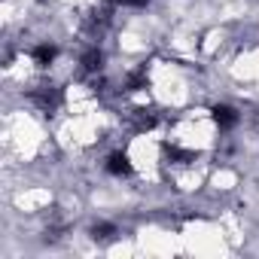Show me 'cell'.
<instances>
[{
	"label": "cell",
	"mask_w": 259,
	"mask_h": 259,
	"mask_svg": "<svg viewBox=\"0 0 259 259\" xmlns=\"http://www.w3.org/2000/svg\"><path fill=\"white\" fill-rule=\"evenodd\" d=\"M31 98H34V104H40L46 113H49V110H55V107H58V101H61V95H58L52 85H40Z\"/></svg>",
	"instance_id": "cell-1"
},
{
	"label": "cell",
	"mask_w": 259,
	"mask_h": 259,
	"mask_svg": "<svg viewBox=\"0 0 259 259\" xmlns=\"http://www.w3.org/2000/svg\"><path fill=\"white\" fill-rule=\"evenodd\" d=\"M107 171L113 177H128V174H132V159H128L125 153H113L107 159Z\"/></svg>",
	"instance_id": "cell-2"
},
{
	"label": "cell",
	"mask_w": 259,
	"mask_h": 259,
	"mask_svg": "<svg viewBox=\"0 0 259 259\" xmlns=\"http://www.w3.org/2000/svg\"><path fill=\"white\" fill-rule=\"evenodd\" d=\"M210 113H213V122H217L220 128H235V122H238V113H235L229 104H217Z\"/></svg>",
	"instance_id": "cell-3"
},
{
	"label": "cell",
	"mask_w": 259,
	"mask_h": 259,
	"mask_svg": "<svg viewBox=\"0 0 259 259\" xmlns=\"http://www.w3.org/2000/svg\"><path fill=\"white\" fill-rule=\"evenodd\" d=\"M92 238H95V241H101V244H113V241H116V226L101 223V226H95V229H92Z\"/></svg>",
	"instance_id": "cell-4"
},
{
	"label": "cell",
	"mask_w": 259,
	"mask_h": 259,
	"mask_svg": "<svg viewBox=\"0 0 259 259\" xmlns=\"http://www.w3.org/2000/svg\"><path fill=\"white\" fill-rule=\"evenodd\" d=\"M55 55H58L55 46H37V49H34V61H37L40 67H49V64L55 61Z\"/></svg>",
	"instance_id": "cell-5"
},
{
	"label": "cell",
	"mask_w": 259,
	"mask_h": 259,
	"mask_svg": "<svg viewBox=\"0 0 259 259\" xmlns=\"http://www.w3.org/2000/svg\"><path fill=\"white\" fill-rule=\"evenodd\" d=\"M101 61H104L101 52H89V55L82 58V67H85V70H101Z\"/></svg>",
	"instance_id": "cell-6"
},
{
	"label": "cell",
	"mask_w": 259,
	"mask_h": 259,
	"mask_svg": "<svg viewBox=\"0 0 259 259\" xmlns=\"http://www.w3.org/2000/svg\"><path fill=\"white\" fill-rule=\"evenodd\" d=\"M165 156H168V159H177V162H189V159H192V153H183V150L168 147V144H165Z\"/></svg>",
	"instance_id": "cell-7"
},
{
	"label": "cell",
	"mask_w": 259,
	"mask_h": 259,
	"mask_svg": "<svg viewBox=\"0 0 259 259\" xmlns=\"http://www.w3.org/2000/svg\"><path fill=\"white\" fill-rule=\"evenodd\" d=\"M122 7H147V0H116Z\"/></svg>",
	"instance_id": "cell-8"
}]
</instances>
